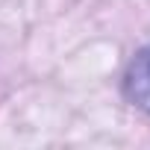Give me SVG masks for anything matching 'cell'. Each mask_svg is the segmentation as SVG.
<instances>
[{"label": "cell", "instance_id": "1", "mask_svg": "<svg viewBox=\"0 0 150 150\" xmlns=\"http://www.w3.org/2000/svg\"><path fill=\"white\" fill-rule=\"evenodd\" d=\"M124 94L132 106L150 115V47L138 50L124 74Z\"/></svg>", "mask_w": 150, "mask_h": 150}]
</instances>
